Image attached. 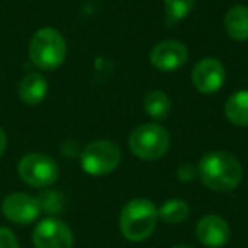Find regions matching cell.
I'll list each match as a JSON object with an SVG mask.
<instances>
[{
  "mask_svg": "<svg viewBox=\"0 0 248 248\" xmlns=\"http://www.w3.org/2000/svg\"><path fill=\"white\" fill-rule=\"evenodd\" d=\"M197 175L207 189L214 192H231L240 186L243 169L230 153L209 152L201 158Z\"/></svg>",
  "mask_w": 248,
  "mask_h": 248,
  "instance_id": "cell-1",
  "label": "cell"
},
{
  "mask_svg": "<svg viewBox=\"0 0 248 248\" xmlns=\"http://www.w3.org/2000/svg\"><path fill=\"white\" fill-rule=\"evenodd\" d=\"M158 221V209L150 199L138 197L129 201L121 211L119 230L129 241H145L153 234Z\"/></svg>",
  "mask_w": 248,
  "mask_h": 248,
  "instance_id": "cell-2",
  "label": "cell"
},
{
  "mask_svg": "<svg viewBox=\"0 0 248 248\" xmlns=\"http://www.w3.org/2000/svg\"><path fill=\"white\" fill-rule=\"evenodd\" d=\"M66 56V43L60 31L43 28L34 32L29 43V58L41 70H56Z\"/></svg>",
  "mask_w": 248,
  "mask_h": 248,
  "instance_id": "cell-3",
  "label": "cell"
},
{
  "mask_svg": "<svg viewBox=\"0 0 248 248\" xmlns=\"http://www.w3.org/2000/svg\"><path fill=\"white\" fill-rule=\"evenodd\" d=\"M129 150L138 158L153 162L158 160L169 152L170 148V135L163 126L156 123L141 124L129 135L128 140Z\"/></svg>",
  "mask_w": 248,
  "mask_h": 248,
  "instance_id": "cell-4",
  "label": "cell"
},
{
  "mask_svg": "<svg viewBox=\"0 0 248 248\" xmlns=\"http://www.w3.org/2000/svg\"><path fill=\"white\" fill-rule=\"evenodd\" d=\"M121 162V150L116 143L107 141V140H99L92 141L83 148L80 155V163H82L83 172L89 175L100 177L114 172Z\"/></svg>",
  "mask_w": 248,
  "mask_h": 248,
  "instance_id": "cell-5",
  "label": "cell"
},
{
  "mask_svg": "<svg viewBox=\"0 0 248 248\" xmlns=\"http://www.w3.org/2000/svg\"><path fill=\"white\" fill-rule=\"evenodd\" d=\"M22 182L36 189H46L53 186L60 177L58 163L45 153H29L22 156L17 165Z\"/></svg>",
  "mask_w": 248,
  "mask_h": 248,
  "instance_id": "cell-6",
  "label": "cell"
},
{
  "mask_svg": "<svg viewBox=\"0 0 248 248\" xmlns=\"http://www.w3.org/2000/svg\"><path fill=\"white\" fill-rule=\"evenodd\" d=\"M36 248H73V233L68 224L58 217H46L32 231Z\"/></svg>",
  "mask_w": 248,
  "mask_h": 248,
  "instance_id": "cell-7",
  "label": "cell"
},
{
  "mask_svg": "<svg viewBox=\"0 0 248 248\" xmlns=\"http://www.w3.org/2000/svg\"><path fill=\"white\" fill-rule=\"evenodd\" d=\"M39 213H41V207L38 199L24 192L9 194L2 202V214L16 224L34 223L39 217Z\"/></svg>",
  "mask_w": 248,
  "mask_h": 248,
  "instance_id": "cell-8",
  "label": "cell"
},
{
  "mask_svg": "<svg viewBox=\"0 0 248 248\" xmlns=\"http://www.w3.org/2000/svg\"><path fill=\"white\" fill-rule=\"evenodd\" d=\"M224 78H226L224 66L216 58H204L197 62L192 68V83L196 90L204 95L216 93L223 87Z\"/></svg>",
  "mask_w": 248,
  "mask_h": 248,
  "instance_id": "cell-9",
  "label": "cell"
},
{
  "mask_svg": "<svg viewBox=\"0 0 248 248\" xmlns=\"http://www.w3.org/2000/svg\"><path fill=\"white\" fill-rule=\"evenodd\" d=\"M187 58H189L187 46L175 39L160 41L158 45L153 46L150 53V62L160 72H175L182 65H186Z\"/></svg>",
  "mask_w": 248,
  "mask_h": 248,
  "instance_id": "cell-10",
  "label": "cell"
},
{
  "mask_svg": "<svg viewBox=\"0 0 248 248\" xmlns=\"http://www.w3.org/2000/svg\"><path fill=\"white\" fill-rule=\"evenodd\" d=\"M196 236L204 247L207 248H221L228 243L231 236L230 224L216 214H207L201 217L196 226Z\"/></svg>",
  "mask_w": 248,
  "mask_h": 248,
  "instance_id": "cell-11",
  "label": "cell"
},
{
  "mask_svg": "<svg viewBox=\"0 0 248 248\" xmlns=\"http://www.w3.org/2000/svg\"><path fill=\"white\" fill-rule=\"evenodd\" d=\"M48 93V82L39 73H29L19 83V97L28 106H38Z\"/></svg>",
  "mask_w": 248,
  "mask_h": 248,
  "instance_id": "cell-12",
  "label": "cell"
},
{
  "mask_svg": "<svg viewBox=\"0 0 248 248\" xmlns=\"http://www.w3.org/2000/svg\"><path fill=\"white\" fill-rule=\"evenodd\" d=\"M224 29L233 41H247L248 39V7L233 5L224 16Z\"/></svg>",
  "mask_w": 248,
  "mask_h": 248,
  "instance_id": "cell-13",
  "label": "cell"
},
{
  "mask_svg": "<svg viewBox=\"0 0 248 248\" xmlns=\"http://www.w3.org/2000/svg\"><path fill=\"white\" fill-rule=\"evenodd\" d=\"M228 121L236 126H248V90H238L224 104Z\"/></svg>",
  "mask_w": 248,
  "mask_h": 248,
  "instance_id": "cell-14",
  "label": "cell"
},
{
  "mask_svg": "<svg viewBox=\"0 0 248 248\" xmlns=\"http://www.w3.org/2000/svg\"><path fill=\"white\" fill-rule=\"evenodd\" d=\"M143 107H145V112L148 114L152 119H163V117L169 116L170 109H172V102H170L169 95L162 90H153L143 100Z\"/></svg>",
  "mask_w": 248,
  "mask_h": 248,
  "instance_id": "cell-15",
  "label": "cell"
},
{
  "mask_svg": "<svg viewBox=\"0 0 248 248\" xmlns=\"http://www.w3.org/2000/svg\"><path fill=\"white\" fill-rule=\"evenodd\" d=\"M189 206L182 199H170L158 209V217L169 224H179L189 217Z\"/></svg>",
  "mask_w": 248,
  "mask_h": 248,
  "instance_id": "cell-16",
  "label": "cell"
},
{
  "mask_svg": "<svg viewBox=\"0 0 248 248\" xmlns=\"http://www.w3.org/2000/svg\"><path fill=\"white\" fill-rule=\"evenodd\" d=\"M163 5H165L167 22L172 26L186 19L192 12L196 0H163Z\"/></svg>",
  "mask_w": 248,
  "mask_h": 248,
  "instance_id": "cell-17",
  "label": "cell"
},
{
  "mask_svg": "<svg viewBox=\"0 0 248 248\" xmlns=\"http://www.w3.org/2000/svg\"><path fill=\"white\" fill-rule=\"evenodd\" d=\"M36 199H38L41 211H45V213H48V214H58V213H62L63 207H65L63 196L58 190L46 189V190H43Z\"/></svg>",
  "mask_w": 248,
  "mask_h": 248,
  "instance_id": "cell-18",
  "label": "cell"
},
{
  "mask_svg": "<svg viewBox=\"0 0 248 248\" xmlns=\"http://www.w3.org/2000/svg\"><path fill=\"white\" fill-rule=\"evenodd\" d=\"M0 248H21L16 234L4 226H0Z\"/></svg>",
  "mask_w": 248,
  "mask_h": 248,
  "instance_id": "cell-19",
  "label": "cell"
},
{
  "mask_svg": "<svg viewBox=\"0 0 248 248\" xmlns=\"http://www.w3.org/2000/svg\"><path fill=\"white\" fill-rule=\"evenodd\" d=\"M196 173H197V170L194 169L190 163H184V165H180L179 170H177V175H179V179L184 180V182H190V180H194Z\"/></svg>",
  "mask_w": 248,
  "mask_h": 248,
  "instance_id": "cell-20",
  "label": "cell"
},
{
  "mask_svg": "<svg viewBox=\"0 0 248 248\" xmlns=\"http://www.w3.org/2000/svg\"><path fill=\"white\" fill-rule=\"evenodd\" d=\"M5 148H7V133L0 128V156L4 155Z\"/></svg>",
  "mask_w": 248,
  "mask_h": 248,
  "instance_id": "cell-21",
  "label": "cell"
},
{
  "mask_svg": "<svg viewBox=\"0 0 248 248\" xmlns=\"http://www.w3.org/2000/svg\"><path fill=\"white\" fill-rule=\"evenodd\" d=\"M172 248H190V247H186V245H177V247H172Z\"/></svg>",
  "mask_w": 248,
  "mask_h": 248,
  "instance_id": "cell-22",
  "label": "cell"
}]
</instances>
